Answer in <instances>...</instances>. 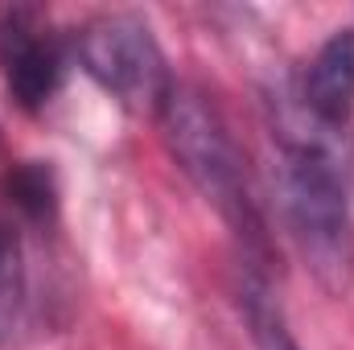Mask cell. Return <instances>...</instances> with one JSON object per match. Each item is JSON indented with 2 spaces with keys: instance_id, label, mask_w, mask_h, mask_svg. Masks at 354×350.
Segmentation results:
<instances>
[{
  "instance_id": "5b68a950",
  "label": "cell",
  "mask_w": 354,
  "mask_h": 350,
  "mask_svg": "<svg viewBox=\"0 0 354 350\" xmlns=\"http://www.w3.org/2000/svg\"><path fill=\"white\" fill-rule=\"evenodd\" d=\"M301 111L322 132H342L354 120V29H334L305 66Z\"/></svg>"
},
{
  "instance_id": "277c9868",
  "label": "cell",
  "mask_w": 354,
  "mask_h": 350,
  "mask_svg": "<svg viewBox=\"0 0 354 350\" xmlns=\"http://www.w3.org/2000/svg\"><path fill=\"white\" fill-rule=\"evenodd\" d=\"M0 71H4L8 95L25 111H37L62 87L66 54L33 12L8 8L0 12Z\"/></svg>"
},
{
  "instance_id": "ba28073f",
  "label": "cell",
  "mask_w": 354,
  "mask_h": 350,
  "mask_svg": "<svg viewBox=\"0 0 354 350\" xmlns=\"http://www.w3.org/2000/svg\"><path fill=\"white\" fill-rule=\"evenodd\" d=\"M8 194L29 219H50L54 214V177L41 161H25L8 174Z\"/></svg>"
},
{
  "instance_id": "3957f363",
  "label": "cell",
  "mask_w": 354,
  "mask_h": 350,
  "mask_svg": "<svg viewBox=\"0 0 354 350\" xmlns=\"http://www.w3.org/2000/svg\"><path fill=\"white\" fill-rule=\"evenodd\" d=\"M79 62L111 99H120L128 111L161 116L169 91L177 87L165 62V50L157 46L153 29L136 17H99L79 33Z\"/></svg>"
},
{
  "instance_id": "6da1fadb",
  "label": "cell",
  "mask_w": 354,
  "mask_h": 350,
  "mask_svg": "<svg viewBox=\"0 0 354 350\" xmlns=\"http://www.w3.org/2000/svg\"><path fill=\"white\" fill-rule=\"evenodd\" d=\"M157 120H161L165 145H169L174 161L181 165V174L194 181V190L223 214V223L243 243L248 268L268 272L272 248H268L264 214H260V202L252 194L248 161H243L223 111L198 87L177 83Z\"/></svg>"
},
{
  "instance_id": "7a4b0ae2",
  "label": "cell",
  "mask_w": 354,
  "mask_h": 350,
  "mask_svg": "<svg viewBox=\"0 0 354 350\" xmlns=\"http://www.w3.org/2000/svg\"><path fill=\"white\" fill-rule=\"evenodd\" d=\"M284 219L313 280L342 297L354 284V214L334 153L317 136H284Z\"/></svg>"
},
{
  "instance_id": "52a82bcc",
  "label": "cell",
  "mask_w": 354,
  "mask_h": 350,
  "mask_svg": "<svg viewBox=\"0 0 354 350\" xmlns=\"http://www.w3.org/2000/svg\"><path fill=\"white\" fill-rule=\"evenodd\" d=\"M29 317V268L25 243L12 223L0 219V342H17Z\"/></svg>"
},
{
  "instance_id": "8992f818",
  "label": "cell",
  "mask_w": 354,
  "mask_h": 350,
  "mask_svg": "<svg viewBox=\"0 0 354 350\" xmlns=\"http://www.w3.org/2000/svg\"><path fill=\"white\" fill-rule=\"evenodd\" d=\"M239 309H243V326H248L256 350H301V342H297L292 330H288V317H284L280 301L272 297L268 272H260V268H248V272H243Z\"/></svg>"
}]
</instances>
